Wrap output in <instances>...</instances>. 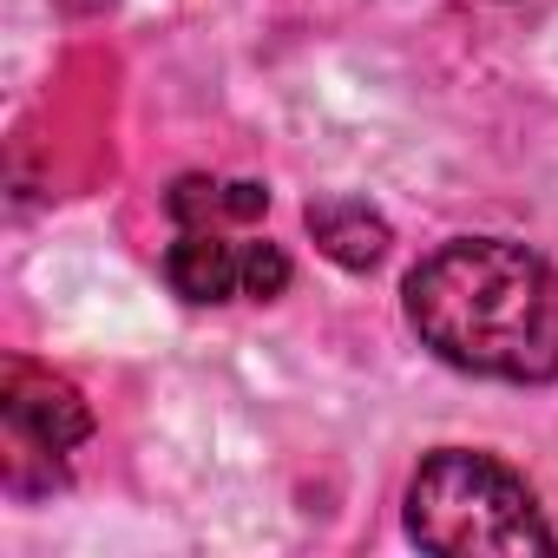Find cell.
Returning a JSON list of instances; mask_svg holds the SVG:
<instances>
[{
	"label": "cell",
	"mask_w": 558,
	"mask_h": 558,
	"mask_svg": "<svg viewBox=\"0 0 558 558\" xmlns=\"http://www.w3.org/2000/svg\"><path fill=\"white\" fill-rule=\"evenodd\" d=\"M408 538L447 558H525L558 551L538 493L493 453L440 447L408 480Z\"/></svg>",
	"instance_id": "obj_2"
},
{
	"label": "cell",
	"mask_w": 558,
	"mask_h": 558,
	"mask_svg": "<svg viewBox=\"0 0 558 558\" xmlns=\"http://www.w3.org/2000/svg\"><path fill=\"white\" fill-rule=\"evenodd\" d=\"M165 204L184 230H223V223H256L269 210V184H256V178H178Z\"/></svg>",
	"instance_id": "obj_6"
},
{
	"label": "cell",
	"mask_w": 558,
	"mask_h": 558,
	"mask_svg": "<svg viewBox=\"0 0 558 558\" xmlns=\"http://www.w3.org/2000/svg\"><path fill=\"white\" fill-rule=\"evenodd\" d=\"M0 414H8L14 440H27L34 453H73L80 440H93V408L80 401L73 381L47 375V368H27L14 362L8 381H0Z\"/></svg>",
	"instance_id": "obj_4"
},
{
	"label": "cell",
	"mask_w": 558,
	"mask_h": 558,
	"mask_svg": "<svg viewBox=\"0 0 558 558\" xmlns=\"http://www.w3.org/2000/svg\"><path fill=\"white\" fill-rule=\"evenodd\" d=\"M408 329L447 368L512 388L558 381V269L506 236H453L401 283Z\"/></svg>",
	"instance_id": "obj_1"
},
{
	"label": "cell",
	"mask_w": 558,
	"mask_h": 558,
	"mask_svg": "<svg viewBox=\"0 0 558 558\" xmlns=\"http://www.w3.org/2000/svg\"><path fill=\"white\" fill-rule=\"evenodd\" d=\"M303 223H310L316 250H323L329 263H342V269H375V263L388 256V243H395L388 217H381L368 197H316V204L303 210Z\"/></svg>",
	"instance_id": "obj_5"
},
{
	"label": "cell",
	"mask_w": 558,
	"mask_h": 558,
	"mask_svg": "<svg viewBox=\"0 0 558 558\" xmlns=\"http://www.w3.org/2000/svg\"><path fill=\"white\" fill-rule=\"evenodd\" d=\"M165 283L184 303H276L290 290V256L263 236H223V230H184L165 250Z\"/></svg>",
	"instance_id": "obj_3"
},
{
	"label": "cell",
	"mask_w": 558,
	"mask_h": 558,
	"mask_svg": "<svg viewBox=\"0 0 558 558\" xmlns=\"http://www.w3.org/2000/svg\"><path fill=\"white\" fill-rule=\"evenodd\" d=\"M66 14H99V8H112V0H60Z\"/></svg>",
	"instance_id": "obj_7"
}]
</instances>
